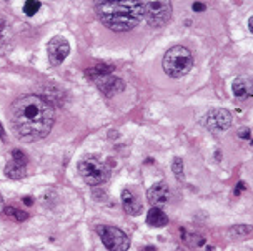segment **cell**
<instances>
[{
	"label": "cell",
	"mask_w": 253,
	"mask_h": 251,
	"mask_svg": "<svg viewBox=\"0 0 253 251\" xmlns=\"http://www.w3.org/2000/svg\"><path fill=\"white\" fill-rule=\"evenodd\" d=\"M0 138H2V140H5V130H3L2 123H0Z\"/></svg>",
	"instance_id": "484cf974"
},
{
	"label": "cell",
	"mask_w": 253,
	"mask_h": 251,
	"mask_svg": "<svg viewBox=\"0 0 253 251\" xmlns=\"http://www.w3.org/2000/svg\"><path fill=\"white\" fill-rule=\"evenodd\" d=\"M232 120H233V116L228 110L211 108L203 115L202 123L209 132L216 135V133H221V132H225V130H228L230 125H232Z\"/></svg>",
	"instance_id": "52a82bcc"
},
{
	"label": "cell",
	"mask_w": 253,
	"mask_h": 251,
	"mask_svg": "<svg viewBox=\"0 0 253 251\" xmlns=\"http://www.w3.org/2000/svg\"><path fill=\"white\" fill-rule=\"evenodd\" d=\"M252 233V228L247 225H238L230 230V235H233L235 238H243V236H248Z\"/></svg>",
	"instance_id": "d6986e66"
},
{
	"label": "cell",
	"mask_w": 253,
	"mask_h": 251,
	"mask_svg": "<svg viewBox=\"0 0 253 251\" xmlns=\"http://www.w3.org/2000/svg\"><path fill=\"white\" fill-rule=\"evenodd\" d=\"M122 206H124L125 213L132 215V216H138L143 210L142 201H140L138 196L135 195L132 190H128V188H125V190L122 191Z\"/></svg>",
	"instance_id": "7c38bea8"
},
{
	"label": "cell",
	"mask_w": 253,
	"mask_h": 251,
	"mask_svg": "<svg viewBox=\"0 0 253 251\" xmlns=\"http://www.w3.org/2000/svg\"><path fill=\"white\" fill-rule=\"evenodd\" d=\"M47 53H48L50 64L53 67H58V65H62V62L65 60L67 55L70 53V45L63 37H53L50 42H48Z\"/></svg>",
	"instance_id": "ba28073f"
},
{
	"label": "cell",
	"mask_w": 253,
	"mask_h": 251,
	"mask_svg": "<svg viewBox=\"0 0 253 251\" xmlns=\"http://www.w3.org/2000/svg\"><path fill=\"white\" fill-rule=\"evenodd\" d=\"M40 10V2L39 0H27L25 2V5H24V12H25V15H35Z\"/></svg>",
	"instance_id": "ac0fdd59"
},
{
	"label": "cell",
	"mask_w": 253,
	"mask_h": 251,
	"mask_svg": "<svg viewBox=\"0 0 253 251\" xmlns=\"http://www.w3.org/2000/svg\"><path fill=\"white\" fill-rule=\"evenodd\" d=\"M79 173L84 178V181L92 186L103 185L108 180V168L103 161L95 156H87L79 161Z\"/></svg>",
	"instance_id": "277c9868"
},
{
	"label": "cell",
	"mask_w": 253,
	"mask_h": 251,
	"mask_svg": "<svg viewBox=\"0 0 253 251\" xmlns=\"http://www.w3.org/2000/svg\"><path fill=\"white\" fill-rule=\"evenodd\" d=\"M12 160L17 161V163H20V165H27V155L24 153V151H20V150H13L12 151Z\"/></svg>",
	"instance_id": "44dd1931"
},
{
	"label": "cell",
	"mask_w": 253,
	"mask_h": 251,
	"mask_svg": "<svg viewBox=\"0 0 253 251\" xmlns=\"http://www.w3.org/2000/svg\"><path fill=\"white\" fill-rule=\"evenodd\" d=\"M248 29H250V32H253V17L248 19Z\"/></svg>",
	"instance_id": "4316f807"
},
{
	"label": "cell",
	"mask_w": 253,
	"mask_h": 251,
	"mask_svg": "<svg viewBox=\"0 0 253 251\" xmlns=\"http://www.w3.org/2000/svg\"><path fill=\"white\" fill-rule=\"evenodd\" d=\"M164 72L171 78H182L192 70L193 67V55L187 47L175 45L167 50L162 62Z\"/></svg>",
	"instance_id": "3957f363"
},
{
	"label": "cell",
	"mask_w": 253,
	"mask_h": 251,
	"mask_svg": "<svg viewBox=\"0 0 253 251\" xmlns=\"http://www.w3.org/2000/svg\"><path fill=\"white\" fill-rule=\"evenodd\" d=\"M97 233L102 238V243L110 251H126L130 248V238L124 231L115 226H97Z\"/></svg>",
	"instance_id": "8992f818"
},
{
	"label": "cell",
	"mask_w": 253,
	"mask_h": 251,
	"mask_svg": "<svg viewBox=\"0 0 253 251\" xmlns=\"http://www.w3.org/2000/svg\"><path fill=\"white\" fill-rule=\"evenodd\" d=\"M171 12L173 8H171L170 0H147L143 17L153 29H162L170 22Z\"/></svg>",
	"instance_id": "5b68a950"
},
{
	"label": "cell",
	"mask_w": 253,
	"mask_h": 251,
	"mask_svg": "<svg viewBox=\"0 0 253 251\" xmlns=\"http://www.w3.org/2000/svg\"><path fill=\"white\" fill-rule=\"evenodd\" d=\"M238 137H240V138H247V140H250V138H252V132H250V128H240V130H238Z\"/></svg>",
	"instance_id": "7402d4cb"
},
{
	"label": "cell",
	"mask_w": 253,
	"mask_h": 251,
	"mask_svg": "<svg viewBox=\"0 0 253 251\" xmlns=\"http://www.w3.org/2000/svg\"><path fill=\"white\" fill-rule=\"evenodd\" d=\"M205 3H200V2H195V3H193V5H192V10L193 12H203V10H205Z\"/></svg>",
	"instance_id": "603a6c76"
},
{
	"label": "cell",
	"mask_w": 253,
	"mask_h": 251,
	"mask_svg": "<svg viewBox=\"0 0 253 251\" xmlns=\"http://www.w3.org/2000/svg\"><path fill=\"white\" fill-rule=\"evenodd\" d=\"M5 175L8 178H12V180H20V178H24L27 175L25 165H20V163H17V161L10 160L5 167Z\"/></svg>",
	"instance_id": "9a60e30c"
},
{
	"label": "cell",
	"mask_w": 253,
	"mask_h": 251,
	"mask_svg": "<svg viewBox=\"0 0 253 251\" xmlns=\"http://www.w3.org/2000/svg\"><path fill=\"white\" fill-rule=\"evenodd\" d=\"M3 210V198H2V195H0V212Z\"/></svg>",
	"instance_id": "83f0119b"
},
{
	"label": "cell",
	"mask_w": 253,
	"mask_h": 251,
	"mask_svg": "<svg viewBox=\"0 0 253 251\" xmlns=\"http://www.w3.org/2000/svg\"><path fill=\"white\" fill-rule=\"evenodd\" d=\"M233 97L238 100H245L252 97V78H237L232 85Z\"/></svg>",
	"instance_id": "4fadbf2b"
},
{
	"label": "cell",
	"mask_w": 253,
	"mask_h": 251,
	"mask_svg": "<svg viewBox=\"0 0 253 251\" xmlns=\"http://www.w3.org/2000/svg\"><path fill=\"white\" fill-rule=\"evenodd\" d=\"M15 43V35L8 20L3 15H0V55H7L12 52Z\"/></svg>",
	"instance_id": "9c48e42d"
},
{
	"label": "cell",
	"mask_w": 253,
	"mask_h": 251,
	"mask_svg": "<svg viewBox=\"0 0 253 251\" xmlns=\"http://www.w3.org/2000/svg\"><path fill=\"white\" fill-rule=\"evenodd\" d=\"M145 5L147 0H95V12L110 30L128 32L143 19Z\"/></svg>",
	"instance_id": "7a4b0ae2"
},
{
	"label": "cell",
	"mask_w": 253,
	"mask_h": 251,
	"mask_svg": "<svg viewBox=\"0 0 253 251\" xmlns=\"http://www.w3.org/2000/svg\"><path fill=\"white\" fill-rule=\"evenodd\" d=\"M93 82L97 83V87L105 93L107 97H112L115 93H119L122 88H124V83H122L120 78L110 77V73L105 75H98V77L93 78Z\"/></svg>",
	"instance_id": "30bf717a"
},
{
	"label": "cell",
	"mask_w": 253,
	"mask_h": 251,
	"mask_svg": "<svg viewBox=\"0 0 253 251\" xmlns=\"http://www.w3.org/2000/svg\"><path fill=\"white\" fill-rule=\"evenodd\" d=\"M5 215L17 223H22L29 218V215H27L25 212H22V210H19V208H15V206H8V208H5Z\"/></svg>",
	"instance_id": "2e32d148"
},
{
	"label": "cell",
	"mask_w": 253,
	"mask_h": 251,
	"mask_svg": "<svg viewBox=\"0 0 253 251\" xmlns=\"http://www.w3.org/2000/svg\"><path fill=\"white\" fill-rule=\"evenodd\" d=\"M147 198L153 206H164L170 201V190L164 181L153 185L150 190L147 191Z\"/></svg>",
	"instance_id": "8fae6325"
},
{
	"label": "cell",
	"mask_w": 253,
	"mask_h": 251,
	"mask_svg": "<svg viewBox=\"0 0 253 251\" xmlns=\"http://www.w3.org/2000/svg\"><path fill=\"white\" fill-rule=\"evenodd\" d=\"M180 235L183 236V241L190 246H195V248H198V246H202L203 243H205V240H203V236L200 235H190V233H187L185 230H180Z\"/></svg>",
	"instance_id": "e0dca14e"
},
{
	"label": "cell",
	"mask_w": 253,
	"mask_h": 251,
	"mask_svg": "<svg viewBox=\"0 0 253 251\" xmlns=\"http://www.w3.org/2000/svg\"><path fill=\"white\" fill-rule=\"evenodd\" d=\"M243 190H247V186H245V183L240 181V183H238V185H237V190H235V195H240Z\"/></svg>",
	"instance_id": "cb8c5ba5"
},
{
	"label": "cell",
	"mask_w": 253,
	"mask_h": 251,
	"mask_svg": "<svg viewBox=\"0 0 253 251\" xmlns=\"http://www.w3.org/2000/svg\"><path fill=\"white\" fill-rule=\"evenodd\" d=\"M147 223L155 228H164L169 225V218H167V215L158 206H153L147 215Z\"/></svg>",
	"instance_id": "5bb4252c"
},
{
	"label": "cell",
	"mask_w": 253,
	"mask_h": 251,
	"mask_svg": "<svg viewBox=\"0 0 253 251\" xmlns=\"http://www.w3.org/2000/svg\"><path fill=\"white\" fill-rule=\"evenodd\" d=\"M24 203H25L27 206H32V203H34V201H32L30 196H25V198H24Z\"/></svg>",
	"instance_id": "d4e9b609"
},
{
	"label": "cell",
	"mask_w": 253,
	"mask_h": 251,
	"mask_svg": "<svg viewBox=\"0 0 253 251\" xmlns=\"http://www.w3.org/2000/svg\"><path fill=\"white\" fill-rule=\"evenodd\" d=\"M171 170H173L177 180H182V178H183V160L182 158H175L173 163H171Z\"/></svg>",
	"instance_id": "ffe728a7"
},
{
	"label": "cell",
	"mask_w": 253,
	"mask_h": 251,
	"mask_svg": "<svg viewBox=\"0 0 253 251\" xmlns=\"http://www.w3.org/2000/svg\"><path fill=\"white\" fill-rule=\"evenodd\" d=\"M8 116L13 133L22 142L42 140L55 122L53 107L39 95H27L13 102Z\"/></svg>",
	"instance_id": "6da1fadb"
}]
</instances>
